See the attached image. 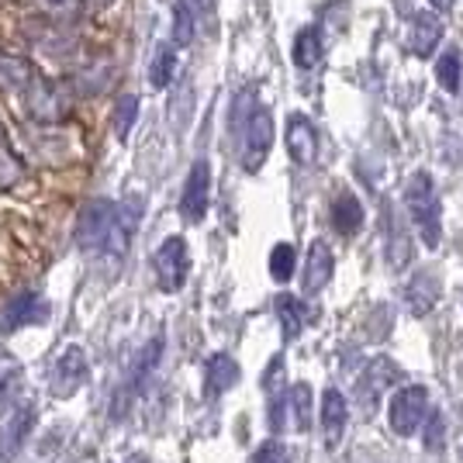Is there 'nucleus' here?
Here are the masks:
<instances>
[{"mask_svg":"<svg viewBox=\"0 0 463 463\" xmlns=\"http://www.w3.org/2000/svg\"><path fill=\"white\" fill-rule=\"evenodd\" d=\"M405 208L411 214L419 235H422V242L429 250H436L439 239H443V208H439V197H436V187H432V176L425 170L411 174V180H408Z\"/></svg>","mask_w":463,"mask_h":463,"instance_id":"1","label":"nucleus"},{"mask_svg":"<svg viewBox=\"0 0 463 463\" xmlns=\"http://www.w3.org/2000/svg\"><path fill=\"white\" fill-rule=\"evenodd\" d=\"M115 201L108 197H97L90 204H83V212L77 218V246L83 252H104V242L111 235L115 225Z\"/></svg>","mask_w":463,"mask_h":463,"instance_id":"2","label":"nucleus"},{"mask_svg":"<svg viewBox=\"0 0 463 463\" xmlns=\"http://www.w3.org/2000/svg\"><path fill=\"white\" fill-rule=\"evenodd\" d=\"M156 267V280L166 294H176V290L187 284V273H191V252H187V242L180 235H170L153 256Z\"/></svg>","mask_w":463,"mask_h":463,"instance_id":"3","label":"nucleus"},{"mask_svg":"<svg viewBox=\"0 0 463 463\" xmlns=\"http://www.w3.org/2000/svg\"><path fill=\"white\" fill-rule=\"evenodd\" d=\"M429 415V391L422 384H408L402 387L394 398H391V408H387V419H391V429L398 436H415L419 425L425 422Z\"/></svg>","mask_w":463,"mask_h":463,"instance_id":"4","label":"nucleus"},{"mask_svg":"<svg viewBox=\"0 0 463 463\" xmlns=\"http://www.w3.org/2000/svg\"><path fill=\"white\" fill-rule=\"evenodd\" d=\"M270 146H273V118L267 108H256L250 115V121H246V132H242V166L250 174H256L267 163Z\"/></svg>","mask_w":463,"mask_h":463,"instance_id":"5","label":"nucleus"},{"mask_svg":"<svg viewBox=\"0 0 463 463\" xmlns=\"http://www.w3.org/2000/svg\"><path fill=\"white\" fill-rule=\"evenodd\" d=\"M28 94V111L39 125H59L62 118L70 115V104H66V94L62 87H56L52 80L35 77V83L24 90Z\"/></svg>","mask_w":463,"mask_h":463,"instance_id":"6","label":"nucleus"},{"mask_svg":"<svg viewBox=\"0 0 463 463\" xmlns=\"http://www.w3.org/2000/svg\"><path fill=\"white\" fill-rule=\"evenodd\" d=\"M87 381V353L83 346H66L52 364V394L56 398H73Z\"/></svg>","mask_w":463,"mask_h":463,"instance_id":"7","label":"nucleus"},{"mask_svg":"<svg viewBox=\"0 0 463 463\" xmlns=\"http://www.w3.org/2000/svg\"><path fill=\"white\" fill-rule=\"evenodd\" d=\"M208 201H212V166L204 159H197L184 184V197H180V212L187 222H201L208 214Z\"/></svg>","mask_w":463,"mask_h":463,"instance_id":"8","label":"nucleus"},{"mask_svg":"<svg viewBox=\"0 0 463 463\" xmlns=\"http://www.w3.org/2000/svg\"><path fill=\"white\" fill-rule=\"evenodd\" d=\"M138 222H142V197H128L125 204H118L115 225H111V235H108V242H104V252L121 260V256L128 252V246H132V235H136Z\"/></svg>","mask_w":463,"mask_h":463,"instance_id":"9","label":"nucleus"},{"mask_svg":"<svg viewBox=\"0 0 463 463\" xmlns=\"http://www.w3.org/2000/svg\"><path fill=\"white\" fill-rule=\"evenodd\" d=\"M402 377V370L394 367L387 356H377V360H370V367L364 370V377L356 381V394H360V402H364V411L373 415V408H377V398L384 394L387 387L394 384Z\"/></svg>","mask_w":463,"mask_h":463,"instance_id":"10","label":"nucleus"},{"mask_svg":"<svg viewBox=\"0 0 463 463\" xmlns=\"http://www.w3.org/2000/svg\"><path fill=\"white\" fill-rule=\"evenodd\" d=\"M318 419H322V432H326L328 449L343 443V432H346V422H349V408H346V398H343L335 387H328L326 394H322Z\"/></svg>","mask_w":463,"mask_h":463,"instance_id":"11","label":"nucleus"},{"mask_svg":"<svg viewBox=\"0 0 463 463\" xmlns=\"http://www.w3.org/2000/svg\"><path fill=\"white\" fill-rule=\"evenodd\" d=\"M443 39V24L436 14H429V11H419L411 24H408V49L415 52L419 59H429L436 52V45Z\"/></svg>","mask_w":463,"mask_h":463,"instance_id":"12","label":"nucleus"},{"mask_svg":"<svg viewBox=\"0 0 463 463\" xmlns=\"http://www.w3.org/2000/svg\"><path fill=\"white\" fill-rule=\"evenodd\" d=\"M288 153L294 163L308 166L315 153H318V136H315V125L305 115H290L288 118Z\"/></svg>","mask_w":463,"mask_h":463,"instance_id":"13","label":"nucleus"},{"mask_svg":"<svg viewBox=\"0 0 463 463\" xmlns=\"http://www.w3.org/2000/svg\"><path fill=\"white\" fill-rule=\"evenodd\" d=\"M335 273V256L328 250V242L315 239L308 250V263H305V294H318L332 280Z\"/></svg>","mask_w":463,"mask_h":463,"instance_id":"14","label":"nucleus"},{"mask_svg":"<svg viewBox=\"0 0 463 463\" xmlns=\"http://www.w3.org/2000/svg\"><path fill=\"white\" fill-rule=\"evenodd\" d=\"M45 315H49V305L42 301L39 294H18L4 315H0V326L4 328H21V326H32V322H45Z\"/></svg>","mask_w":463,"mask_h":463,"instance_id":"15","label":"nucleus"},{"mask_svg":"<svg viewBox=\"0 0 463 463\" xmlns=\"http://www.w3.org/2000/svg\"><path fill=\"white\" fill-rule=\"evenodd\" d=\"M32 422H35V408H32V402H28V405H21L18 411H14V419H11V425H7V432L0 436V463H11L14 457H18L24 439H28Z\"/></svg>","mask_w":463,"mask_h":463,"instance_id":"16","label":"nucleus"},{"mask_svg":"<svg viewBox=\"0 0 463 463\" xmlns=\"http://www.w3.org/2000/svg\"><path fill=\"white\" fill-rule=\"evenodd\" d=\"M239 364L232 360L229 353H214L212 360L204 364V391L208 394H225V391H232V387L239 384Z\"/></svg>","mask_w":463,"mask_h":463,"instance_id":"17","label":"nucleus"},{"mask_svg":"<svg viewBox=\"0 0 463 463\" xmlns=\"http://www.w3.org/2000/svg\"><path fill=\"white\" fill-rule=\"evenodd\" d=\"M332 225H335V232H343V235H353V232L364 225V204L349 191L335 194V201H332Z\"/></svg>","mask_w":463,"mask_h":463,"instance_id":"18","label":"nucleus"},{"mask_svg":"<svg viewBox=\"0 0 463 463\" xmlns=\"http://www.w3.org/2000/svg\"><path fill=\"white\" fill-rule=\"evenodd\" d=\"M277 318H280L284 339H298L305 322H308V308H305L294 294H277Z\"/></svg>","mask_w":463,"mask_h":463,"instance_id":"19","label":"nucleus"},{"mask_svg":"<svg viewBox=\"0 0 463 463\" xmlns=\"http://www.w3.org/2000/svg\"><path fill=\"white\" fill-rule=\"evenodd\" d=\"M318 59H322V32H318L315 24H308V28H301L298 39H294V66H298V70H315Z\"/></svg>","mask_w":463,"mask_h":463,"instance_id":"20","label":"nucleus"},{"mask_svg":"<svg viewBox=\"0 0 463 463\" xmlns=\"http://www.w3.org/2000/svg\"><path fill=\"white\" fill-rule=\"evenodd\" d=\"M35 83V70L28 59H0V90H28Z\"/></svg>","mask_w":463,"mask_h":463,"instance_id":"21","label":"nucleus"},{"mask_svg":"<svg viewBox=\"0 0 463 463\" xmlns=\"http://www.w3.org/2000/svg\"><path fill=\"white\" fill-rule=\"evenodd\" d=\"M21 384V360L11 353H0V415L11 408Z\"/></svg>","mask_w":463,"mask_h":463,"instance_id":"22","label":"nucleus"},{"mask_svg":"<svg viewBox=\"0 0 463 463\" xmlns=\"http://www.w3.org/2000/svg\"><path fill=\"white\" fill-rule=\"evenodd\" d=\"M436 298H439V284H436V277H432V273H429V277L419 273V277L411 280V288H408V305H411V311H415V315L432 311Z\"/></svg>","mask_w":463,"mask_h":463,"instance_id":"23","label":"nucleus"},{"mask_svg":"<svg viewBox=\"0 0 463 463\" xmlns=\"http://www.w3.org/2000/svg\"><path fill=\"white\" fill-rule=\"evenodd\" d=\"M197 35V14L187 0H176L174 4V45L176 49H187Z\"/></svg>","mask_w":463,"mask_h":463,"instance_id":"24","label":"nucleus"},{"mask_svg":"<svg viewBox=\"0 0 463 463\" xmlns=\"http://www.w3.org/2000/svg\"><path fill=\"white\" fill-rule=\"evenodd\" d=\"M294 270H298V252H294V246L290 242H277L270 252V277L277 284H288L290 277H294Z\"/></svg>","mask_w":463,"mask_h":463,"instance_id":"25","label":"nucleus"},{"mask_svg":"<svg viewBox=\"0 0 463 463\" xmlns=\"http://www.w3.org/2000/svg\"><path fill=\"white\" fill-rule=\"evenodd\" d=\"M111 121H115V136L125 142V138H128V132H132V125L138 121V94H121V97H118Z\"/></svg>","mask_w":463,"mask_h":463,"instance_id":"26","label":"nucleus"},{"mask_svg":"<svg viewBox=\"0 0 463 463\" xmlns=\"http://www.w3.org/2000/svg\"><path fill=\"white\" fill-rule=\"evenodd\" d=\"M174 77H176V52L163 45V49L156 52V59H153V70H149V83H153L156 90H166V87L174 83Z\"/></svg>","mask_w":463,"mask_h":463,"instance_id":"27","label":"nucleus"},{"mask_svg":"<svg viewBox=\"0 0 463 463\" xmlns=\"http://www.w3.org/2000/svg\"><path fill=\"white\" fill-rule=\"evenodd\" d=\"M460 73H463V66H460V52H443L439 56V62H436V77H439V83H443L449 94H457L460 90Z\"/></svg>","mask_w":463,"mask_h":463,"instance_id":"28","label":"nucleus"},{"mask_svg":"<svg viewBox=\"0 0 463 463\" xmlns=\"http://www.w3.org/2000/svg\"><path fill=\"white\" fill-rule=\"evenodd\" d=\"M35 7L52 21H77L83 14V0H35Z\"/></svg>","mask_w":463,"mask_h":463,"instance_id":"29","label":"nucleus"},{"mask_svg":"<svg viewBox=\"0 0 463 463\" xmlns=\"http://www.w3.org/2000/svg\"><path fill=\"white\" fill-rule=\"evenodd\" d=\"M290 402H294V415H298V432L311 429V387L294 384L290 387Z\"/></svg>","mask_w":463,"mask_h":463,"instance_id":"30","label":"nucleus"},{"mask_svg":"<svg viewBox=\"0 0 463 463\" xmlns=\"http://www.w3.org/2000/svg\"><path fill=\"white\" fill-rule=\"evenodd\" d=\"M18 180H21L18 156L11 153V146H4V149H0V191H11Z\"/></svg>","mask_w":463,"mask_h":463,"instance_id":"31","label":"nucleus"},{"mask_svg":"<svg viewBox=\"0 0 463 463\" xmlns=\"http://www.w3.org/2000/svg\"><path fill=\"white\" fill-rule=\"evenodd\" d=\"M159 349H163V339L156 335L149 346L142 349V356H138V367H136V384H142L149 373H153V367L159 364Z\"/></svg>","mask_w":463,"mask_h":463,"instance_id":"32","label":"nucleus"},{"mask_svg":"<svg viewBox=\"0 0 463 463\" xmlns=\"http://www.w3.org/2000/svg\"><path fill=\"white\" fill-rule=\"evenodd\" d=\"M252 463H288V449L277 439H270V443H263L252 453Z\"/></svg>","mask_w":463,"mask_h":463,"instance_id":"33","label":"nucleus"},{"mask_svg":"<svg viewBox=\"0 0 463 463\" xmlns=\"http://www.w3.org/2000/svg\"><path fill=\"white\" fill-rule=\"evenodd\" d=\"M425 446H429V449H443V415H439V411H432V415H429Z\"/></svg>","mask_w":463,"mask_h":463,"instance_id":"34","label":"nucleus"},{"mask_svg":"<svg viewBox=\"0 0 463 463\" xmlns=\"http://www.w3.org/2000/svg\"><path fill=\"white\" fill-rule=\"evenodd\" d=\"M436 11H453V0H429Z\"/></svg>","mask_w":463,"mask_h":463,"instance_id":"35","label":"nucleus"},{"mask_svg":"<svg viewBox=\"0 0 463 463\" xmlns=\"http://www.w3.org/2000/svg\"><path fill=\"white\" fill-rule=\"evenodd\" d=\"M7 146V132H4V125H0V149Z\"/></svg>","mask_w":463,"mask_h":463,"instance_id":"36","label":"nucleus"}]
</instances>
